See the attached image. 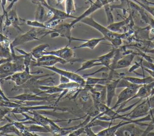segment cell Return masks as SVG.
<instances>
[{
    "label": "cell",
    "instance_id": "1",
    "mask_svg": "<svg viewBox=\"0 0 154 136\" xmlns=\"http://www.w3.org/2000/svg\"><path fill=\"white\" fill-rule=\"evenodd\" d=\"M80 22H82L87 25H88L98 31L103 35L105 40H108L109 42H111L112 40L117 37H121L122 39L127 38L129 37H130L132 33V32L130 30L129 31V32L125 33L114 32L110 31L109 29H108L107 27H105L100 25V23H97L96 21L94 20L92 16L87 17L85 19H82Z\"/></svg>",
    "mask_w": 154,
    "mask_h": 136
},
{
    "label": "cell",
    "instance_id": "2",
    "mask_svg": "<svg viewBox=\"0 0 154 136\" xmlns=\"http://www.w3.org/2000/svg\"><path fill=\"white\" fill-rule=\"evenodd\" d=\"M39 28H33L27 31L26 33L16 37L11 43H10V48L15 49L16 47L28 43L33 40H40L38 36L46 34V31H43V29H38Z\"/></svg>",
    "mask_w": 154,
    "mask_h": 136
},
{
    "label": "cell",
    "instance_id": "3",
    "mask_svg": "<svg viewBox=\"0 0 154 136\" xmlns=\"http://www.w3.org/2000/svg\"><path fill=\"white\" fill-rule=\"evenodd\" d=\"M51 55L55 56L63 59L69 61L70 62L71 64H73L74 62H81L84 61L82 59L73 58L75 56V53L73 52V49H72V48L69 47V46L67 45L63 48L55 50H52V51L45 50L43 52V55Z\"/></svg>",
    "mask_w": 154,
    "mask_h": 136
},
{
    "label": "cell",
    "instance_id": "4",
    "mask_svg": "<svg viewBox=\"0 0 154 136\" xmlns=\"http://www.w3.org/2000/svg\"><path fill=\"white\" fill-rule=\"evenodd\" d=\"M144 131L138 125L131 122L120 127L116 132L115 136H141Z\"/></svg>",
    "mask_w": 154,
    "mask_h": 136
},
{
    "label": "cell",
    "instance_id": "5",
    "mask_svg": "<svg viewBox=\"0 0 154 136\" xmlns=\"http://www.w3.org/2000/svg\"><path fill=\"white\" fill-rule=\"evenodd\" d=\"M43 68L49 69V70L53 71L54 72L59 74L60 75H63V76H64L68 78L70 81H75V82L78 83L82 87H84L85 86V80L84 78V77L78 74L75 72H72V71L60 69L55 66L45 67Z\"/></svg>",
    "mask_w": 154,
    "mask_h": 136
},
{
    "label": "cell",
    "instance_id": "6",
    "mask_svg": "<svg viewBox=\"0 0 154 136\" xmlns=\"http://www.w3.org/2000/svg\"><path fill=\"white\" fill-rule=\"evenodd\" d=\"M42 72V71L41 70H38L35 72H29L26 70H24L23 71L16 72L14 74L5 78L4 79H3V80L13 81L15 83V86H20L25 84L26 82H27L32 77H34V75H33V74H38Z\"/></svg>",
    "mask_w": 154,
    "mask_h": 136
},
{
    "label": "cell",
    "instance_id": "7",
    "mask_svg": "<svg viewBox=\"0 0 154 136\" xmlns=\"http://www.w3.org/2000/svg\"><path fill=\"white\" fill-rule=\"evenodd\" d=\"M137 90V89L124 88L119 94L116 104L112 107H111L112 109L114 110L117 107H119V108L117 109V110H119L123 108L125 105L130 101V99L134 96Z\"/></svg>",
    "mask_w": 154,
    "mask_h": 136
},
{
    "label": "cell",
    "instance_id": "8",
    "mask_svg": "<svg viewBox=\"0 0 154 136\" xmlns=\"http://www.w3.org/2000/svg\"><path fill=\"white\" fill-rule=\"evenodd\" d=\"M61 110V111H67L66 108H58L54 105H35V106H23L21 105L18 107L12 108L11 110V113L12 114H22L26 113L32 110Z\"/></svg>",
    "mask_w": 154,
    "mask_h": 136
},
{
    "label": "cell",
    "instance_id": "9",
    "mask_svg": "<svg viewBox=\"0 0 154 136\" xmlns=\"http://www.w3.org/2000/svg\"><path fill=\"white\" fill-rule=\"evenodd\" d=\"M43 6H44L48 10H50L53 14L52 17H51L49 19L46 20L44 22V23L45 25H48V24H49V23H51L53 22H60L61 21H62L63 20H65V19H67L68 18H72V19H75L77 17V16H73V15H69V14H67L66 13V11H63L62 10L57 9L55 7H51L48 4L47 2L45 3L43 5Z\"/></svg>",
    "mask_w": 154,
    "mask_h": 136
},
{
    "label": "cell",
    "instance_id": "10",
    "mask_svg": "<svg viewBox=\"0 0 154 136\" xmlns=\"http://www.w3.org/2000/svg\"><path fill=\"white\" fill-rule=\"evenodd\" d=\"M58 96L59 95L57 94L55 95H52L50 96H41L35 93H23L14 96H10L8 97V98L14 99L20 101H49L50 99H53L54 98L57 99Z\"/></svg>",
    "mask_w": 154,
    "mask_h": 136
},
{
    "label": "cell",
    "instance_id": "11",
    "mask_svg": "<svg viewBox=\"0 0 154 136\" xmlns=\"http://www.w3.org/2000/svg\"><path fill=\"white\" fill-rule=\"evenodd\" d=\"M138 55V52H131L120 58L114 64H111L109 67V71H114L118 69H122L125 68H127L131 66L132 62L133 61L135 55Z\"/></svg>",
    "mask_w": 154,
    "mask_h": 136
},
{
    "label": "cell",
    "instance_id": "12",
    "mask_svg": "<svg viewBox=\"0 0 154 136\" xmlns=\"http://www.w3.org/2000/svg\"><path fill=\"white\" fill-rule=\"evenodd\" d=\"M4 17L5 18L4 21V28L5 27L13 26L15 28L20 31L21 30L19 26L22 25V23L20 22V19L17 16L16 7L7 12L2 17Z\"/></svg>",
    "mask_w": 154,
    "mask_h": 136
},
{
    "label": "cell",
    "instance_id": "13",
    "mask_svg": "<svg viewBox=\"0 0 154 136\" xmlns=\"http://www.w3.org/2000/svg\"><path fill=\"white\" fill-rule=\"evenodd\" d=\"M103 7V5L100 1L96 0L94 2H93L90 4V6L82 14H81L79 16H78L75 19H74L70 23L71 26L73 27L76 23L81 22L82 19H85V17H88L92 13L95 12L96 10L101 8Z\"/></svg>",
    "mask_w": 154,
    "mask_h": 136
},
{
    "label": "cell",
    "instance_id": "14",
    "mask_svg": "<svg viewBox=\"0 0 154 136\" xmlns=\"http://www.w3.org/2000/svg\"><path fill=\"white\" fill-rule=\"evenodd\" d=\"M73 27L71 26L70 23H65L58 24L57 25L53 30H51L54 32H57L60 37H66L68 40L67 46H69L72 42V35H71V30Z\"/></svg>",
    "mask_w": 154,
    "mask_h": 136
},
{
    "label": "cell",
    "instance_id": "15",
    "mask_svg": "<svg viewBox=\"0 0 154 136\" xmlns=\"http://www.w3.org/2000/svg\"><path fill=\"white\" fill-rule=\"evenodd\" d=\"M105 40L104 37L102 38H92L90 40H84V39H80L77 38H72V41H84V43L78 46H75L72 47V49H81V48H88L91 50L94 49V48L102 41Z\"/></svg>",
    "mask_w": 154,
    "mask_h": 136
},
{
    "label": "cell",
    "instance_id": "16",
    "mask_svg": "<svg viewBox=\"0 0 154 136\" xmlns=\"http://www.w3.org/2000/svg\"><path fill=\"white\" fill-rule=\"evenodd\" d=\"M120 78L113 79L106 84V104L107 106L110 107L113 98L116 95V89L117 88L118 83Z\"/></svg>",
    "mask_w": 154,
    "mask_h": 136
},
{
    "label": "cell",
    "instance_id": "17",
    "mask_svg": "<svg viewBox=\"0 0 154 136\" xmlns=\"http://www.w3.org/2000/svg\"><path fill=\"white\" fill-rule=\"evenodd\" d=\"M66 64L67 63H70V61L63 59L58 57L55 56V58L53 59L44 61V62H36V61H32L31 63V65L32 67H52L54 66L56 64Z\"/></svg>",
    "mask_w": 154,
    "mask_h": 136
},
{
    "label": "cell",
    "instance_id": "18",
    "mask_svg": "<svg viewBox=\"0 0 154 136\" xmlns=\"http://www.w3.org/2000/svg\"><path fill=\"white\" fill-rule=\"evenodd\" d=\"M116 52V48L113 47L107 53H106L103 55H102V56L98 57L97 58H96L97 60V62H100L102 64V65L108 68L109 69L110 65H111L112 61L115 56Z\"/></svg>",
    "mask_w": 154,
    "mask_h": 136
},
{
    "label": "cell",
    "instance_id": "19",
    "mask_svg": "<svg viewBox=\"0 0 154 136\" xmlns=\"http://www.w3.org/2000/svg\"><path fill=\"white\" fill-rule=\"evenodd\" d=\"M132 20V14L130 13L129 16L126 17L125 19L118 22H114L109 25H108L106 27L108 29H109L110 31L114 32H117L119 33L121 31V29L126 25H128L131 23V21Z\"/></svg>",
    "mask_w": 154,
    "mask_h": 136
},
{
    "label": "cell",
    "instance_id": "20",
    "mask_svg": "<svg viewBox=\"0 0 154 136\" xmlns=\"http://www.w3.org/2000/svg\"><path fill=\"white\" fill-rule=\"evenodd\" d=\"M123 78H124L125 79L128 80L129 81L134 84H136L138 85H142V86L146 84H149L154 81V78L150 75L147 77L144 76L143 78L130 77V76H123Z\"/></svg>",
    "mask_w": 154,
    "mask_h": 136
},
{
    "label": "cell",
    "instance_id": "21",
    "mask_svg": "<svg viewBox=\"0 0 154 136\" xmlns=\"http://www.w3.org/2000/svg\"><path fill=\"white\" fill-rule=\"evenodd\" d=\"M38 89L41 90L37 95H39L42 93H47L54 95L62 92L64 89L59 87L58 86H40Z\"/></svg>",
    "mask_w": 154,
    "mask_h": 136
},
{
    "label": "cell",
    "instance_id": "22",
    "mask_svg": "<svg viewBox=\"0 0 154 136\" xmlns=\"http://www.w3.org/2000/svg\"><path fill=\"white\" fill-rule=\"evenodd\" d=\"M0 58H11V51L10 49V43L8 40L0 43Z\"/></svg>",
    "mask_w": 154,
    "mask_h": 136
},
{
    "label": "cell",
    "instance_id": "23",
    "mask_svg": "<svg viewBox=\"0 0 154 136\" xmlns=\"http://www.w3.org/2000/svg\"><path fill=\"white\" fill-rule=\"evenodd\" d=\"M49 47V44H47V43L42 44H40V45L35 47L34 48H33L31 50L30 53H31L32 57L35 60H37L43 56V52L45 51L46 49Z\"/></svg>",
    "mask_w": 154,
    "mask_h": 136
},
{
    "label": "cell",
    "instance_id": "24",
    "mask_svg": "<svg viewBox=\"0 0 154 136\" xmlns=\"http://www.w3.org/2000/svg\"><path fill=\"white\" fill-rule=\"evenodd\" d=\"M26 130L30 132H51L48 126H42L37 124H31L29 126H26Z\"/></svg>",
    "mask_w": 154,
    "mask_h": 136
},
{
    "label": "cell",
    "instance_id": "25",
    "mask_svg": "<svg viewBox=\"0 0 154 136\" xmlns=\"http://www.w3.org/2000/svg\"><path fill=\"white\" fill-rule=\"evenodd\" d=\"M99 65H102V64L100 62H97V59H90V60H87V61H84V62L82 63L81 66L79 68H78L75 72H78L81 71L82 70H85V69H90L91 68L94 67H96V66H99Z\"/></svg>",
    "mask_w": 154,
    "mask_h": 136
},
{
    "label": "cell",
    "instance_id": "26",
    "mask_svg": "<svg viewBox=\"0 0 154 136\" xmlns=\"http://www.w3.org/2000/svg\"><path fill=\"white\" fill-rule=\"evenodd\" d=\"M112 124V121H105L99 119H91L88 123L85 126V127H89L91 128L96 126H100L102 127L107 128L109 126H111Z\"/></svg>",
    "mask_w": 154,
    "mask_h": 136
},
{
    "label": "cell",
    "instance_id": "27",
    "mask_svg": "<svg viewBox=\"0 0 154 136\" xmlns=\"http://www.w3.org/2000/svg\"><path fill=\"white\" fill-rule=\"evenodd\" d=\"M46 13L47 12L46 11L44 6L42 5H37L35 12V20L44 23V19L45 17L46 18Z\"/></svg>",
    "mask_w": 154,
    "mask_h": 136
},
{
    "label": "cell",
    "instance_id": "28",
    "mask_svg": "<svg viewBox=\"0 0 154 136\" xmlns=\"http://www.w3.org/2000/svg\"><path fill=\"white\" fill-rule=\"evenodd\" d=\"M141 86H142V85H138L136 84H134L130 81H129L128 80L125 79L124 78L122 77L120 78L117 88H130V89H138Z\"/></svg>",
    "mask_w": 154,
    "mask_h": 136
},
{
    "label": "cell",
    "instance_id": "29",
    "mask_svg": "<svg viewBox=\"0 0 154 136\" xmlns=\"http://www.w3.org/2000/svg\"><path fill=\"white\" fill-rule=\"evenodd\" d=\"M25 23L27 25L31 26L32 28H40V29H48L51 31V28L46 25L43 22H40L36 20H26L25 21Z\"/></svg>",
    "mask_w": 154,
    "mask_h": 136
},
{
    "label": "cell",
    "instance_id": "30",
    "mask_svg": "<svg viewBox=\"0 0 154 136\" xmlns=\"http://www.w3.org/2000/svg\"><path fill=\"white\" fill-rule=\"evenodd\" d=\"M65 10L67 14L69 15H73V13L76 11L74 0L65 1Z\"/></svg>",
    "mask_w": 154,
    "mask_h": 136
},
{
    "label": "cell",
    "instance_id": "31",
    "mask_svg": "<svg viewBox=\"0 0 154 136\" xmlns=\"http://www.w3.org/2000/svg\"><path fill=\"white\" fill-rule=\"evenodd\" d=\"M104 8L106 16V23L108 25L114 22V19L113 14L112 13V10L111 9L109 4H106L103 7Z\"/></svg>",
    "mask_w": 154,
    "mask_h": 136
},
{
    "label": "cell",
    "instance_id": "32",
    "mask_svg": "<svg viewBox=\"0 0 154 136\" xmlns=\"http://www.w3.org/2000/svg\"><path fill=\"white\" fill-rule=\"evenodd\" d=\"M10 108L8 107H3L0 106V122L3 120V119L5 117V116L11 112Z\"/></svg>",
    "mask_w": 154,
    "mask_h": 136
},
{
    "label": "cell",
    "instance_id": "33",
    "mask_svg": "<svg viewBox=\"0 0 154 136\" xmlns=\"http://www.w3.org/2000/svg\"><path fill=\"white\" fill-rule=\"evenodd\" d=\"M141 67H144V68H147L149 69L154 71V64L153 63V62H150V61H146V60L144 59L143 58Z\"/></svg>",
    "mask_w": 154,
    "mask_h": 136
},
{
    "label": "cell",
    "instance_id": "34",
    "mask_svg": "<svg viewBox=\"0 0 154 136\" xmlns=\"http://www.w3.org/2000/svg\"><path fill=\"white\" fill-rule=\"evenodd\" d=\"M83 133H85V126L78 128L77 129L69 133L66 136H80Z\"/></svg>",
    "mask_w": 154,
    "mask_h": 136
},
{
    "label": "cell",
    "instance_id": "35",
    "mask_svg": "<svg viewBox=\"0 0 154 136\" xmlns=\"http://www.w3.org/2000/svg\"><path fill=\"white\" fill-rule=\"evenodd\" d=\"M136 2L138 3L140 6L143 7L148 13L150 14V15H152L153 16V17L154 18V6L153 7H151L150 5H147L142 4H141L140 2Z\"/></svg>",
    "mask_w": 154,
    "mask_h": 136
},
{
    "label": "cell",
    "instance_id": "36",
    "mask_svg": "<svg viewBox=\"0 0 154 136\" xmlns=\"http://www.w3.org/2000/svg\"><path fill=\"white\" fill-rule=\"evenodd\" d=\"M142 60H143V58H141L140 62H135V64L129 69L128 70V72H134L135 69H137V68H140L141 67V63H142Z\"/></svg>",
    "mask_w": 154,
    "mask_h": 136
},
{
    "label": "cell",
    "instance_id": "37",
    "mask_svg": "<svg viewBox=\"0 0 154 136\" xmlns=\"http://www.w3.org/2000/svg\"><path fill=\"white\" fill-rule=\"evenodd\" d=\"M154 129V124L153 122H150V123H149V125L147 126L144 132L143 133V134L141 136H147L148 133H149L150 132L152 131V130Z\"/></svg>",
    "mask_w": 154,
    "mask_h": 136
},
{
    "label": "cell",
    "instance_id": "38",
    "mask_svg": "<svg viewBox=\"0 0 154 136\" xmlns=\"http://www.w3.org/2000/svg\"><path fill=\"white\" fill-rule=\"evenodd\" d=\"M85 133L86 134L87 136H98L97 134L94 133L91 128L89 127H85Z\"/></svg>",
    "mask_w": 154,
    "mask_h": 136
},
{
    "label": "cell",
    "instance_id": "39",
    "mask_svg": "<svg viewBox=\"0 0 154 136\" xmlns=\"http://www.w3.org/2000/svg\"><path fill=\"white\" fill-rule=\"evenodd\" d=\"M30 2H31L32 3L37 5H43L46 2V0H28Z\"/></svg>",
    "mask_w": 154,
    "mask_h": 136
},
{
    "label": "cell",
    "instance_id": "40",
    "mask_svg": "<svg viewBox=\"0 0 154 136\" xmlns=\"http://www.w3.org/2000/svg\"><path fill=\"white\" fill-rule=\"evenodd\" d=\"M70 80L64 77V76H63V75H60V84H64V83H69L70 82Z\"/></svg>",
    "mask_w": 154,
    "mask_h": 136
},
{
    "label": "cell",
    "instance_id": "41",
    "mask_svg": "<svg viewBox=\"0 0 154 136\" xmlns=\"http://www.w3.org/2000/svg\"><path fill=\"white\" fill-rule=\"evenodd\" d=\"M46 1L49 6L55 7H55H57V0H46Z\"/></svg>",
    "mask_w": 154,
    "mask_h": 136
},
{
    "label": "cell",
    "instance_id": "42",
    "mask_svg": "<svg viewBox=\"0 0 154 136\" xmlns=\"http://www.w3.org/2000/svg\"><path fill=\"white\" fill-rule=\"evenodd\" d=\"M17 1H18V0H12V1H11V3H10V5H8L6 8H5V11H6V13H7V12H8V11H10V10H11V9H12L13 6L14 5V4H15ZM5 14H4V15H5ZM3 16H2V17H3Z\"/></svg>",
    "mask_w": 154,
    "mask_h": 136
},
{
    "label": "cell",
    "instance_id": "43",
    "mask_svg": "<svg viewBox=\"0 0 154 136\" xmlns=\"http://www.w3.org/2000/svg\"><path fill=\"white\" fill-rule=\"evenodd\" d=\"M7 0H0V2L1 4V5H2V10H3V14L2 15V16H3L6 13L5 6V4L7 3Z\"/></svg>",
    "mask_w": 154,
    "mask_h": 136
},
{
    "label": "cell",
    "instance_id": "44",
    "mask_svg": "<svg viewBox=\"0 0 154 136\" xmlns=\"http://www.w3.org/2000/svg\"><path fill=\"white\" fill-rule=\"evenodd\" d=\"M12 61V58H2L0 59V65L7 62H9V61Z\"/></svg>",
    "mask_w": 154,
    "mask_h": 136
},
{
    "label": "cell",
    "instance_id": "45",
    "mask_svg": "<svg viewBox=\"0 0 154 136\" xmlns=\"http://www.w3.org/2000/svg\"><path fill=\"white\" fill-rule=\"evenodd\" d=\"M148 24H149V25L152 28H153V29H154V18H153V17L150 16Z\"/></svg>",
    "mask_w": 154,
    "mask_h": 136
},
{
    "label": "cell",
    "instance_id": "46",
    "mask_svg": "<svg viewBox=\"0 0 154 136\" xmlns=\"http://www.w3.org/2000/svg\"><path fill=\"white\" fill-rule=\"evenodd\" d=\"M7 40H8L7 37L3 35L2 34V32H0V43H2V42H4L5 41H7Z\"/></svg>",
    "mask_w": 154,
    "mask_h": 136
},
{
    "label": "cell",
    "instance_id": "47",
    "mask_svg": "<svg viewBox=\"0 0 154 136\" xmlns=\"http://www.w3.org/2000/svg\"><path fill=\"white\" fill-rule=\"evenodd\" d=\"M2 16L1 15V14L0 13V32H2Z\"/></svg>",
    "mask_w": 154,
    "mask_h": 136
},
{
    "label": "cell",
    "instance_id": "48",
    "mask_svg": "<svg viewBox=\"0 0 154 136\" xmlns=\"http://www.w3.org/2000/svg\"><path fill=\"white\" fill-rule=\"evenodd\" d=\"M101 2V3L103 4V5H105L106 4H108L109 2H108V0H99Z\"/></svg>",
    "mask_w": 154,
    "mask_h": 136
},
{
    "label": "cell",
    "instance_id": "49",
    "mask_svg": "<svg viewBox=\"0 0 154 136\" xmlns=\"http://www.w3.org/2000/svg\"><path fill=\"white\" fill-rule=\"evenodd\" d=\"M64 1H65V0H57V6H58V5H60V4H61Z\"/></svg>",
    "mask_w": 154,
    "mask_h": 136
},
{
    "label": "cell",
    "instance_id": "50",
    "mask_svg": "<svg viewBox=\"0 0 154 136\" xmlns=\"http://www.w3.org/2000/svg\"><path fill=\"white\" fill-rule=\"evenodd\" d=\"M87 1H88L90 4H91V3H93V1L92 0H87Z\"/></svg>",
    "mask_w": 154,
    "mask_h": 136
},
{
    "label": "cell",
    "instance_id": "51",
    "mask_svg": "<svg viewBox=\"0 0 154 136\" xmlns=\"http://www.w3.org/2000/svg\"><path fill=\"white\" fill-rule=\"evenodd\" d=\"M0 86H1V84H0Z\"/></svg>",
    "mask_w": 154,
    "mask_h": 136
}]
</instances>
